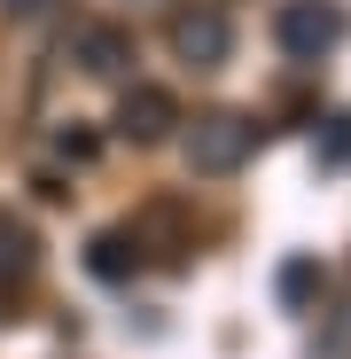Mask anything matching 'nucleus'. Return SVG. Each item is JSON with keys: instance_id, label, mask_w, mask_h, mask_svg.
Here are the masks:
<instances>
[{"instance_id": "nucleus-1", "label": "nucleus", "mask_w": 351, "mask_h": 359, "mask_svg": "<svg viewBox=\"0 0 351 359\" xmlns=\"http://www.w3.org/2000/svg\"><path fill=\"white\" fill-rule=\"evenodd\" d=\"M180 149H188V172H203V180H226V172H242L250 164V149H258V117H242V109H203V117H180Z\"/></svg>"}, {"instance_id": "nucleus-2", "label": "nucleus", "mask_w": 351, "mask_h": 359, "mask_svg": "<svg viewBox=\"0 0 351 359\" xmlns=\"http://www.w3.org/2000/svg\"><path fill=\"white\" fill-rule=\"evenodd\" d=\"M273 39L289 63H320V55L343 47V8L336 0H281L273 8Z\"/></svg>"}, {"instance_id": "nucleus-3", "label": "nucleus", "mask_w": 351, "mask_h": 359, "mask_svg": "<svg viewBox=\"0 0 351 359\" xmlns=\"http://www.w3.org/2000/svg\"><path fill=\"white\" fill-rule=\"evenodd\" d=\"M164 39H172V55H180L188 71H219L226 55H234V24H226V8H211V0H188V8H172Z\"/></svg>"}, {"instance_id": "nucleus-4", "label": "nucleus", "mask_w": 351, "mask_h": 359, "mask_svg": "<svg viewBox=\"0 0 351 359\" xmlns=\"http://www.w3.org/2000/svg\"><path fill=\"white\" fill-rule=\"evenodd\" d=\"M109 126H117V141H133V149H156V141H172V133H180V102H172V86H125V94H117V117H109Z\"/></svg>"}, {"instance_id": "nucleus-5", "label": "nucleus", "mask_w": 351, "mask_h": 359, "mask_svg": "<svg viewBox=\"0 0 351 359\" xmlns=\"http://www.w3.org/2000/svg\"><path fill=\"white\" fill-rule=\"evenodd\" d=\"M63 55H71L86 79H125V63H133V32H117V24H78Z\"/></svg>"}, {"instance_id": "nucleus-6", "label": "nucleus", "mask_w": 351, "mask_h": 359, "mask_svg": "<svg viewBox=\"0 0 351 359\" xmlns=\"http://www.w3.org/2000/svg\"><path fill=\"white\" fill-rule=\"evenodd\" d=\"M32 273H39V234H32V219L24 211H0V297H16L32 289Z\"/></svg>"}, {"instance_id": "nucleus-7", "label": "nucleus", "mask_w": 351, "mask_h": 359, "mask_svg": "<svg viewBox=\"0 0 351 359\" xmlns=\"http://www.w3.org/2000/svg\"><path fill=\"white\" fill-rule=\"evenodd\" d=\"M149 258H141V243H133V226H102L94 243H86V273L94 281H133Z\"/></svg>"}, {"instance_id": "nucleus-8", "label": "nucleus", "mask_w": 351, "mask_h": 359, "mask_svg": "<svg viewBox=\"0 0 351 359\" xmlns=\"http://www.w3.org/2000/svg\"><path fill=\"white\" fill-rule=\"evenodd\" d=\"M312 156H320V172H343V164H351V109H328V117H320Z\"/></svg>"}, {"instance_id": "nucleus-9", "label": "nucleus", "mask_w": 351, "mask_h": 359, "mask_svg": "<svg viewBox=\"0 0 351 359\" xmlns=\"http://www.w3.org/2000/svg\"><path fill=\"white\" fill-rule=\"evenodd\" d=\"M312 359H351V305H328V313H320Z\"/></svg>"}, {"instance_id": "nucleus-10", "label": "nucleus", "mask_w": 351, "mask_h": 359, "mask_svg": "<svg viewBox=\"0 0 351 359\" xmlns=\"http://www.w3.org/2000/svg\"><path fill=\"white\" fill-rule=\"evenodd\" d=\"M273 289H281V305H312V297H320V266L312 258H289Z\"/></svg>"}, {"instance_id": "nucleus-11", "label": "nucleus", "mask_w": 351, "mask_h": 359, "mask_svg": "<svg viewBox=\"0 0 351 359\" xmlns=\"http://www.w3.org/2000/svg\"><path fill=\"white\" fill-rule=\"evenodd\" d=\"M55 0H0V16H16V24H32V16H47Z\"/></svg>"}]
</instances>
